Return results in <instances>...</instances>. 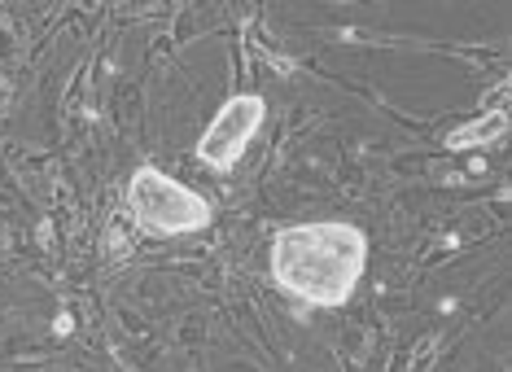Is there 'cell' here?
<instances>
[{
	"instance_id": "obj_3",
	"label": "cell",
	"mask_w": 512,
	"mask_h": 372,
	"mask_svg": "<svg viewBox=\"0 0 512 372\" xmlns=\"http://www.w3.org/2000/svg\"><path fill=\"white\" fill-rule=\"evenodd\" d=\"M263 114H267V101L254 97V92H241V97L224 101V110L215 114L211 127H206V136L197 141V158L211 162L219 171H228L232 162L246 154L254 132L263 127Z\"/></svg>"
},
{
	"instance_id": "obj_2",
	"label": "cell",
	"mask_w": 512,
	"mask_h": 372,
	"mask_svg": "<svg viewBox=\"0 0 512 372\" xmlns=\"http://www.w3.org/2000/svg\"><path fill=\"white\" fill-rule=\"evenodd\" d=\"M127 206L145 228L176 237V232H197L211 224V202L197 197L189 184L162 176L158 167H141L127 184Z\"/></svg>"
},
{
	"instance_id": "obj_1",
	"label": "cell",
	"mask_w": 512,
	"mask_h": 372,
	"mask_svg": "<svg viewBox=\"0 0 512 372\" xmlns=\"http://www.w3.org/2000/svg\"><path fill=\"white\" fill-rule=\"evenodd\" d=\"M368 263V237L355 224H294L272 241V276L302 302L342 307L351 302Z\"/></svg>"
},
{
	"instance_id": "obj_4",
	"label": "cell",
	"mask_w": 512,
	"mask_h": 372,
	"mask_svg": "<svg viewBox=\"0 0 512 372\" xmlns=\"http://www.w3.org/2000/svg\"><path fill=\"white\" fill-rule=\"evenodd\" d=\"M508 127V110H495V114H482V119H473L469 127H456V132L447 136V149H473V145H486V141H499Z\"/></svg>"
}]
</instances>
